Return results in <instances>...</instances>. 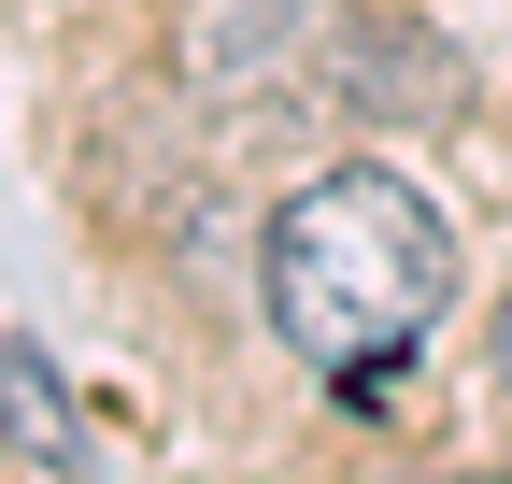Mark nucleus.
Segmentation results:
<instances>
[{
  "mask_svg": "<svg viewBox=\"0 0 512 484\" xmlns=\"http://www.w3.org/2000/svg\"><path fill=\"white\" fill-rule=\"evenodd\" d=\"M256 285H271V328L313 356V371H384L441 299H456V242H441L427 186H399L384 157H342L313 171V186L271 214V257H256Z\"/></svg>",
  "mask_w": 512,
  "mask_h": 484,
  "instance_id": "obj_1",
  "label": "nucleus"
},
{
  "mask_svg": "<svg viewBox=\"0 0 512 484\" xmlns=\"http://www.w3.org/2000/svg\"><path fill=\"white\" fill-rule=\"evenodd\" d=\"M0 442H29V470H86V413L43 342H0Z\"/></svg>",
  "mask_w": 512,
  "mask_h": 484,
  "instance_id": "obj_2",
  "label": "nucleus"
},
{
  "mask_svg": "<svg viewBox=\"0 0 512 484\" xmlns=\"http://www.w3.org/2000/svg\"><path fill=\"white\" fill-rule=\"evenodd\" d=\"M498 385H512V299H498Z\"/></svg>",
  "mask_w": 512,
  "mask_h": 484,
  "instance_id": "obj_3",
  "label": "nucleus"
},
{
  "mask_svg": "<svg viewBox=\"0 0 512 484\" xmlns=\"http://www.w3.org/2000/svg\"><path fill=\"white\" fill-rule=\"evenodd\" d=\"M470 484H512V470H470Z\"/></svg>",
  "mask_w": 512,
  "mask_h": 484,
  "instance_id": "obj_4",
  "label": "nucleus"
}]
</instances>
